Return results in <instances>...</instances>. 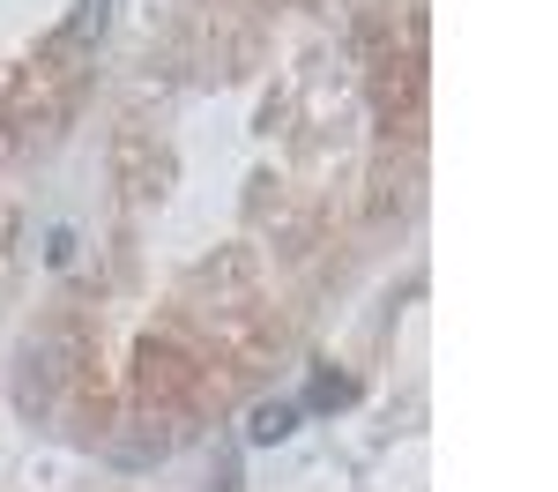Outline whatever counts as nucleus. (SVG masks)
<instances>
[{
	"label": "nucleus",
	"mask_w": 558,
	"mask_h": 492,
	"mask_svg": "<svg viewBox=\"0 0 558 492\" xmlns=\"http://www.w3.org/2000/svg\"><path fill=\"white\" fill-rule=\"evenodd\" d=\"M291 433H299V403H260L254 425H246L254 447H276V441H291Z\"/></svg>",
	"instance_id": "nucleus-1"
},
{
	"label": "nucleus",
	"mask_w": 558,
	"mask_h": 492,
	"mask_svg": "<svg viewBox=\"0 0 558 492\" xmlns=\"http://www.w3.org/2000/svg\"><path fill=\"white\" fill-rule=\"evenodd\" d=\"M105 23H112V0H75V15H68V38L89 45V38H105Z\"/></svg>",
	"instance_id": "nucleus-2"
},
{
	"label": "nucleus",
	"mask_w": 558,
	"mask_h": 492,
	"mask_svg": "<svg viewBox=\"0 0 558 492\" xmlns=\"http://www.w3.org/2000/svg\"><path fill=\"white\" fill-rule=\"evenodd\" d=\"M313 403H350V381H328V373H320V381H313Z\"/></svg>",
	"instance_id": "nucleus-3"
}]
</instances>
